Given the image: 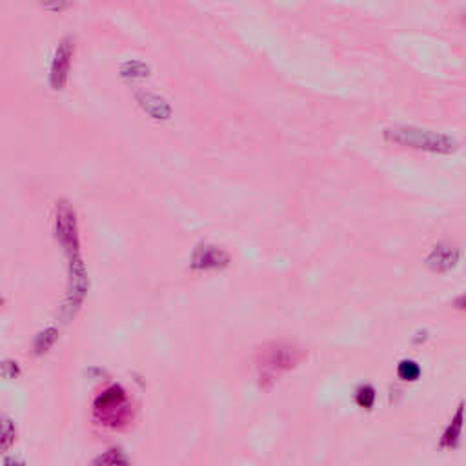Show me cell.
<instances>
[{"label": "cell", "mask_w": 466, "mask_h": 466, "mask_svg": "<svg viewBox=\"0 0 466 466\" xmlns=\"http://www.w3.org/2000/svg\"><path fill=\"white\" fill-rule=\"evenodd\" d=\"M386 140L408 148L425 149V151H434V153H452L457 149V142L448 135L434 134L428 129H415V128H394L386 129L384 134Z\"/></svg>", "instance_id": "6da1fadb"}, {"label": "cell", "mask_w": 466, "mask_h": 466, "mask_svg": "<svg viewBox=\"0 0 466 466\" xmlns=\"http://www.w3.org/2000/svg\"><path fill=\"white\" fill-rule=\"evenodd\" d=\"M95 415L104 425L118 426L129 417V405L120 386H112L95 401Z\"/></svg>", "instance_id": "7a4b0ae2"}, {"label": "cell", "mask_w": 466, "mask_h": 466, "mask_svg": "<svg viewBox=\"0 0 466 466\" xmlns=\"http://www.w3.org/2000/svg\"><path fill=\"white\" fill-rule=\"evenodd\" d=\"M299 363L297 350L292 346H282V344H273L272 350H264L259 361V368H261V377L273 381L275 375H279L284 370L293 368Z\"/></svg>", "instance_id": "3957f363"}, {"label": "cell", "mask_w": 466, "mask_h": 466, "mask_svg": "<svg viewBox=\"0 0 466 466\" xmlns=\"http://www.w3.org/2000/svg\"><path fill=\"white\" fill-rule=\"evenodd\" d=\"M75 53V39L73 36H64L53 55L52 67H50V86L55 92H62L70 78V70H72V59Z\"/></svg>", "instance_id": "277c9868"}, {"label": "cell", "mask_w": 466, "mask_h": 466, "mask_svg": "<svg viewBox=\"0 0 466 466\" xmlns=\"http://www.w3.org/2000/svg\"><path fill=\"white\" fill-rule=\"evenodd\" d=\"M135 98H137L138 106L155 120H168L171 117V106L166 103L165 98H160L159 95H153V93L148 92H137Z\"/></svg>", "instance_id": "5b68a950"}, {"label": "cell", "mask_w": 466, "mask_h": 466, "mask_svg": "<svg viewBox=\"0 0 466 466\" xmlns=\"http://www.w3.org/2000/svg\"><path fill=\"white\" fill-rule=\"evenodd\" d=\"M228 262L224 251L211 246H200L193 257V268H219Z\"/></svg>", "instance_id": "8992f818"}, {"label": "cell", "mask_w": 466, "mask_h": 466, "mask_svg": "<svg viewBox=\"0 0 466 466\" xmlns=\"http://www.w3.org/2000/svg\"><path fill=\"white\" fill-rule=\"evenodd\" d=\"M120 75L124 78H144L149 75V67L140 61H128L120 66Z\"/></svg>", "instance_id": "52a82bcc"}, {"label": "cell", "mask_w": 466, "mask_h": 466, "mask_svg": "<svg viewBox=\"0 0 466 466\" xmlns=\"http://www.w3.org/2000/svg\"><path fill=\"white\" fill-rule=\"evenodd\" d=\"M15 441V426L10 419H0V452H6Z\"/></svg>", "instance_id": "ba28073f"}, {"label": "cell", "mask_w": 466, "mask_h": 466, "mask_svg": "<svg viewBox=\"0 0 466 466\" xmlns=\"http://www.w3.org/2000/svg\"><path fill=\"white\" fill-rule=\"evenodd\" d=\"M397 375L403 381H417L421 377L419 364L414 361H401L399 368H397Z\"/></svg>", "instance_id": "9c48e42d"}, {"label": "cell", "mask_w": 466, "mask_h": 466, "mask_svg": "<svg viewBox=\"0 0 466 466\" xmlns=\"http://www.w3.org/2000/svg\"><path fill=\"white\" fill-rule=\"evenodd\" d=\"M55 341H56V330L50 328V330H46V332H42L41 335L36 337V343H35L36 354L47 352V350L52 348Z\"/></svg>", "instance_id": "30bf717a"}, {"label": "cell", "mask_w": 466, "mask_h": 466, "mask_svg": "<svg viewBox=\"0 0 466 466\" xmlns=\"http://www.w3.org/2000/svg\"><path fill=\"white\" fill-rule=\"evenodd\" d=\"M355 399H357V405L361 406V408L370 410L375 403V390L372 388V386H361V388L357 390V397H355Z\"/></svg>", "instance_id": "8fae6325"}, {"label": "cell", "mask_w": 466, "mask_h": 466, "mask_svg": "<svg viewBox=\"0 0 466 466\" xmlns=\"http://www.w3.org/2000/svg\"><path fill=\"white\" fill-rule=\"evenodd\" d=\"M35 2L42 10L50 11V13H64L72 6L70 0H35Z\"/></svg>", "instance_id": "7c38bea8"}, {"label": "cell", "mask_w": 466, "mask_h": 466, "mask_svg": "<svg viewBox=\"0 0 466 466\" xmlns=\"http://www.w3.org/2000/svg\"><path fill=\"white\" fill-rule=\"evenodd\" d=\"M461 414H463V410L459 408V412H457V417H456V423H454V428L450 426V430L445 434V439H443V445H445V446H456L457 445V439H459V436H461Z\"/></svg>", "instance_id": "4fadbf2b"}]
</instances>
